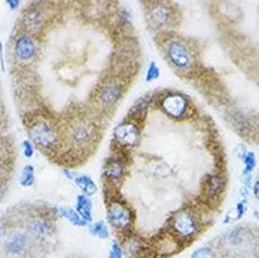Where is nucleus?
<instances>
[{
  "mask_svg": "<svg viewBox=\"0 0 259 258\" xmlns=\"http://www.w3.org/2000/svg\"><path fill=\"white\" fill-rule=\"evenodd\" d=\"M159 75H161V69H159L158 64L155 61H151L148 64V68H147V72H145V82L151 84V82L156 81Z\"/></svg>",
  "mask_w": 259,
  "mask_h": 258,
  "instance_id": "nucleus-27",
  "label": "nucleus"
},
{
  "mask_svg": "<svg viewBox=\"0 0 259 258\" xmlns=\"http://www.w3.org/2000/svg\"><path fill=\"white\" fill-rule=\"evenodd\" d=\"M5 258H17V257H5Z\"/></svg>",
  "mask_w": 259,
  "mask_h": 258,
  "instance_id": "nucleus-40",
  "label": "nucleus"
},
{
  "mask_svg": "<svg viewBox=\"0 0 259 258\" xmlns=\"http://www.w3.org/2000/svg\"><path fill=\"white\" fill-rule=\"evenodd\" d=\"M38 245L30 237L23 227H13L2 241V251L6 257L27 258L32 252V248Z\"/></svg>",
  "mask_w": 259,
  "mask_h": 258,
  "instance_id": "nucleus-8",
  "label": "nucleus"
},
{
  "mask_svg": "<svg viewBox=\"0 0 259 258\" xmlns=\"http://www.w3.org/2000/svg\"><path fill=\"white\" fill-rule=\"evenodd\" d=\"M190 258H217V254L213 250V247L210 245H201L199 248H196Z\"/></svg>",
  "mask_w": 259,
  "mask_h": 258,
  "instance_id": "nucleus-26",
  "label": "nucleus"
},
{
  "mask_svg": "<svg viewBox=\"0 0 259 258\" xmlns=\"http://www.w3.org/2000/svg\"><path fill=\"white\" fill-rule=\"evenodd\" d=\"M125 91V84L123 78L118 75H113L104 79L97 88L96 97V109L100 112H110L116 107V104L121 100V97Z\"/></svg>",
  "mask_w": 259,
  "mask_h": 258,
  "instance_id": "nucleus-7",
  "label": "nucleus"
},
{
  "mask_svg": "<svg viewBox=\"0 0 259 258\" xmlns=\"http://www.w3.org/2000/svg\"><path fill=\"white\" fill-rule=\"evenodd\" d=\"M200 219L189 207L176 210L172 214V217L169 219L168 223L169 232L185 245L188 243H192L197 237V234L200 233Z\"/></svg>",
  "mask_w": 259,
  "mask_h": 258,
  "instance_id": "nucleus-6",
  "label": "nucleus"
},
{
  "mask_svg": "<svg viewBox=\"0 0 259 258\" xmlns=\"http://www.w3.org/2000/svg\"><path fill=\"white\" fill-rule=\"evenodd\" d=\"M28 140L42 153L57 151L62 141V130L54 119L44 115H37L30 119L27 124Z\"/></svg>",
  "mask_w": 259,
  "mask_h": 258,
  "instance_id": "nucleus-1",
  "label": "nucleus"
},
{
  "mask_svg": "<svg viewBox=\"0 0 259 258\" xmlns=\"http://www.w3.org/2000/svg\"><path fill=\"white\" fill-rule=\"evenodd\" d=\"M246 212V203L245 202H241L238 203V206H237V219H241Z\"/></svg>",
  "mask_w": 259,
  "mask_h": 258,
  "instance_id": "nucleus-34",
  "label": "nucleus"
},
{
  "mask_svg": "<svg viewBox=\"0 0 259 258\" xmlns=\"http://www.w3.org/2000/svg\"><path fill=\"white\" fill-rule=\"evenodd\" d=\"M38 43L35 37L21 30L14 35L13 43H12V54H13L14 61L19 65L28 66L34 64V61L38 57Z\"/></svg>",
  "mask_w": 259,
  "mask_h": 258,
  "instance_id": "nucleus-12",
  "label": "nucleus"
},
{
  "mask_svg": "<svg viewBox=\"0 0 259 258\" xmlns=\"http://www.w3.org/2000/svg\"><path fill=\"white\" fill-rule=\"evenodd\" d=\"M158 107L172 120H183L189 115L190 102L182 92L166 91L158 97Z\"/></svg>",
  "mask_w": 259,
  "mask_h": 258,
  "instance_id": "nucleus-11",
  "label": "nucleus"
},
{
  "mask_svg": "<svg viewBox=\"0 0 259 258\" xmlns=\"http://www.w3.org/2000/svg\"><path fill=\"white\" fill-rule=\"evenodd\" d=\"M75 185L79 188V191L82 192V195L84 196H93V195L97 192V187L95 181L92 179L89 175L86 174H82V175H78L76 176V179H75Z\"/></svg>",
  "mask_w": 259,
  "mask_h": 258,
  "instance_id": "nucleus-21",
  "label": "nucleus"
},
{
  "mask_svg": "<svg viewBox=\"0 0 259 258\" xmlns=\"http://www.w3.org/2000/svg\"><path fill=\"white\" fill-rule=\"evenodd\" d=\"M0 68L2 71H5V58H3V44L0 41Z\"/></svg>",
  "mask_w": 259,
  "mask_h": 258,
  "instance_id": "nucleus-37",
  "label": "nucleus"
},
{
  "mask_svg": "<svg viewBox=\"0 0 259 258\" xmlns=\"http://www.w3.org/2000/svg\"><path fill=\"white\" fill-rule=\"evenodd\" d=\"M55 219L51 207L48 210H34L23 219L21 227L37 244H46L55 236Z\"/></svg>",
  "mask_w": 259,
  "mask_h": 258,
  "instance_id": "nucleus-5",
  "label": "nucleus"
},
{
  "mask_svg": "<svg viewBox=\"0 0 259 258\" xmlns=\"http://www.w3.org/2000/svg\"><path fill=\"white\" fill-rule=\"evenodd\" d=\"M21 150H23V155L26 158H32V155L35 154V145L28 138L21 142Z\"/></svg>",
  "mask_w": 259,
  "mask_h": 258,
  "instance_id": "nucleus-31",
  "label": "nucleus"
},
{
  "mask_svg": "<svg viewBox=\"0 0 259 258\" xmlns=\"http://www.w3.org/2000/svg\"><path fill=\"white\" fill-rule=\"evenodd\" d=\"M224 243L230 248H240L245 243V230L238 227V229L228 232L224 237Z\"/></svg>",
  "mask_w": 259,
  "mask_h": 258,
  "instance_id": "nucleus-22",
  "label": "nucleus"
},
{
  "mask_svg": "<svg viewBox=\"0 0 259 258\" xmlns=\"http://www.w3.org/2000/svg\"><path fill=\"white\" fill-rule=\"evenodd\" d=\"M128 172V158L124 153V150L118 149L113 151L104 161L103 165V179L106 187L116 189L120 187L125 179Z\"/></svg>",
  "mask_w": 259,
  "mask_h": 258,
  "instance_id": "nucleus-9",
  "label": "nucleus"
},
{
  "mask_svg": "<svg viewBox=\"0 0 259 258\" xmlns=\"http://www.w3.org/2000/svg\"><path fill=\"white\" fill-rule=\"evenodd\" d=\"M140 141H141V127L138 123L130 119L118 123L113 130V144H116L118 149L124 151L136 149Z\"/></svg>",
  "mask_w": 259,
  "mask_h": 258,
  "instance_id": "nucleus-14",
  "label": "nucleus"
},
{
  "mask_svg": "<svg viewBox=\"0 0 259 258\" xmlns=\"http://www.w3.org/2000/svg\"><path fill=\"white\" fill-rule=\"evenodd\" d=\"M145 19L151 28L156 31L170 32L169 30L175 24V9L169 3L152 2L145 7Z\"/></svg>",
  "mask_w": 259,
  "mask_h": 258,
  "instance_id": "nucleus-10",
  "label": "nucleus"
},
{
  "mask_svg": "<svg viewBox=\"0 0 259 258\" xmlns=\"http://www.w3.org/2000/svg\"><path fill=\"white\" fill-rule=\"evenodd\" d=\"M224 185H226V181L221 175H210L206 183V192L210 195V198H217L223 192Z\"/></svg>",
  "mask_w": 259,
  "mask_h": 258,
  "instance_id": "nucleus-23",
  "label": "nucleus"
},
{
  "mask_svg": "<svg viewBox=\"0 0 259 258\" xmlns=\"http://www.w3.org/2000/svg\"><path fill=\"white\" fill-rule=\"evenodd\" d=\"M120 243L123 247L124 257L127 258H148L151 257L149 254V244L148 241L138 236L137 233H130L123 237H120Z\"/></svg>",
  "mask_w": 259,
  "mask_h": 258,
  "instance_id": "nucleus-16",
  "label": "nucleus"
},
{
  "mask_svg": "<svg viewBox=\"0 0 259 258\" xmlns=\"http://www.w3.org/2000/svg\"><path fill=\"white\" fill-rule=\"evenodd\" d=\"M52 212H54V216L58 219V217H64L66 219L71 225L76 227H86L88 225L84 223L83 219L79 216V213L72 209V207H66V206H52Z\"/></svg>",
  "mask_w": 259,
  "mask_h": 258,
  "instance_id": "nucleus-19",
  "label": "nucleus"
},
{
  "mask_svg": "<svg viewBox=\"0 0 259 258\" xmlns=\"http://www.w3.org/2000/svg\"><path fill=\"white\" fill-rule=\"evenodd\" d=\"M107 258H124V251H123V247H121V243H120V240H114V241H111L110 250H109Z\"/></svg>",
  "mask_w": 259,
  "mask_h": 258,
  "instance_id": "nucleus-29",
  "label": "nucleus"
},
{
  "mask_svg": "<svg viewBox=\"0 0 259 258\" xmlns=\"http://www.w3.org/2000/svg\"><path fill=\"white\" fill-rule=\"evenodd\" d=\"M151 104H152V100H151V97L149 96L138 97L136 102L133 103L131 109L128 110L127 119L133 120V122L138 123V124H141V123L147 119V116H148V112H149V107H151Z\"/></svg>",
  "mask_w": 259,
  "mask_h": 258,
  "instance_id": "nucleus-17",
  "label": "nucleus"
},
{
  "mask_svg": "<svg viewBox=\"0 0 259 258\" xmlns=\"http://www.w3.org/2000/svg\"><path fill=\"white\" fill-rule=\"evenodd\" d=\"M96 130L91 119L83 116L71 117L62 131V140L71 147L69 151H83L96 141Z\"/></svg>",
  "mask_w": 259,
  "mask_h": 258,
  "instance_id": "nucleus-4",
  "label": "nucleus"
},
{
  "mask_svg": "<svg viewBox=\"0 0 259 258\" xmlns=\"http://www.w3.org/2000/svg\"><path fill=\"white\" fill-rule=\"evenodd\" d=\"M47 10L42 3H31L20 17V30L32 37H39L47 26Z\"/></svg>",
  "mask_w": 259,
  "mask_h": 258,
  "instance_id": "nucleus-13",
  "label": "nucleus"
},
{
  "mask_svg": "<svg viewBox=\"0 0 259 258\" xmlns=\"http://www.w3.org/2000/svg\"><path fill=\"white\" fill-rule=\"evenodd\" d=\"M62 174H64V176L66 178V179H69V181H75L76 179V172L75 171H72V169H69V168H64L62 169Z\"/></svg>",
  "mask_w": 259,
  "mask_h": 258,
  "instance_id": "nucleus-33",
  "label": "nucleus"
},
{
  "mask_svg": "<svg viewBox=\"0 0 259 258\" xmlns=\"http://www.w3.org/2000/svg\"><path fill=\"white\" fill-rule=\"evenodd\" d=\"M35 183V169L32 167L31 164H27L21 169V174H20V185L24 188L32 187Z\"/></svg>",
  "mask_w": 259,
  "mask_h": 258,
  "instance_id": "nucleus-25",
  "label": "nucleus"
},
{
  "mask_svg": "<svg viewBox=\"0 0 259 258\" xmlns=\"http://www.w3.org/2000/svg\"><path fill=\"white\" fill-rule=\"evenodd\" d=\"M148 244L151 257L155 258H169L172 257V255L179 254L185 248V244L176 239L168 229L165 232H161L159 234H156Z\"/></svg>",
  "mask_w": 259,
  "mask_h": 258,
  "instance_id": "nucleus-15",
  "label": "nucleus"
},
{
  "mask_svg": "<svg viewBox=\"0 0 259 258\" xmlns=\"http://www.w3.org/2000/svg\"><path fill=\"white\" fill-rule=\"evenodd\" d=\"M75 210L79 213V216L83 219L86 225L93 223V203L89 196H84L82 194L78 195L75 202Z\"/></svg>",
  "mask_w": 259,
  "mask_h": 258,
  "instance_id": "nucleus-18",
  "label": "nucleus"
},
{
  "mask_svg": "<svg viewBox=\"0 0 259 258\" xmlns=\"http://www.w3.org/2000/svg\"><path fill=\"white\" fill-rule=\"evenodd\" d=\"M9 222H10L9 217H0V244H2L3 239L6 237L7 233L10 232V229H13Z\"/></svg>",
  "mask_w": 259,
  "mask_h": 258,
  "instance_id": "nucleus-32",
  "label": "nucleus"
},
{
  "mask_svg": "<svg viewBox=\"0 0 259 258\" xmlns=\"http://www.w3.org/2000/svg\"><path fill=\"white\" fill-rule=\"evenodd\" d=\"M117 26L120 28L131 27V16L125 9H120V12L117 13Z\"/></svg>",
  "mask_w": 259,
  "mask_h": 258,
  "instance_id": "nucleus-28",
  "label": "nucleus"
},
{
  "mask_svg": "<svg viewBox=\"0 0 259 258\" xmlns=\"http://www.w3.org/2000/svg\"><path fill=\"white\" fill-rule=\"evenodd\" d=\"M7 194V183L6 182L0 181V200H3V198Z\"/></svg>",
  "mask_w": 259,
  "mask_h": 258,
  "instance_id": "nucleus-36",
  "label": "nucleus"
},
{
  "mask_svg": "<svg viewBox=\"0 0 259 258\" xmlns=\"http://www.w3.org/2000/svg\"><path fill=\"white\" fill-rule=\"evenodd\" d=\"M106 219L109 226L120 237L134 232V210L123 198H120V195H117V191H113V195L109 194V196H106Z\"/></svg>",
  "mask_w": 259,
  "mask_h": 258,
  "instance_id": "nucleus-3",
  "label": "nucleus"
},
{
  "mask_svg": "<svg viewBox=\"0 0 259 258\" xmlns=\"http://www.w3.org/2000/svg\"><path fill=\"white\" fill-rule=\"evenodd\" d=\"M89 233H91L93 237H96V239L100 240L109 239V236H110L109 226L106 225V222H103V220L93 222L91 226H89Z\"/></svg>",
  "mask_w": 259,
  "mask_h": 258,
  "instance_id": "nucleus-24",
  "label": "nucleus"
},
{
  "mask_svg": "<svg viewBox=\"0 0 259 258\" xmlns=\"http://www.w3.org/2000/svg\"><path fill=\"white\" fill-rule=\"evenodd\" d=\"M148 172L154 179H168L172 176V168L169 167L166 162L163 161H151L147 167Z\"/></svg>",
  "mask_w": 259,
  "mask_h": 258,
  "instance_id": "nucleus-20",
  "label": "nucleus"
},
{
  "mask_svg": "<svg viewBox=\"0 0 259 258\" xmlns=\"http://www.w3.org/2000/svg\"><path fill=\"white\" fill-rule=\"evenodd\" d=\"M161 48L165 59L178 73H188L193 69V52L182 37L172 32L162 34Z\"/></svg>",
  "mask_w": 259,
  "mask_h": 258,
  "instance_id": "nucleus-2",
  "label": "nucleus"
},
{
  "mask_svg": "<svg viewBox=\"0 0 259 258\" xmlns=\"http://www.w3.org/2000/svg\"><path fill=\"white\" fill-rule=\"evenodd\" d=\"M242 161H244V165H245L246 172H252L255 167H256V155L252 151H249L242 157Z\"/></svg>",
  "mask_w": 259,
  "mask_h": 258,
  "instance_id": "nucleus-30",
  "label": "nucleus"
},
{
  "mask_svg": "<svg viewBox=\"0 0 259 258\" xmlns=\"http://www.w3.org/2000/svg\"><path fill=\"white\" fill-rule=\"evenodd\" d=\"M252 189H253V196L259 200V179L253 183Z\"/></svg>",
  "mask_w": 259,
  "mask_h": 258,
  "instance_id": "nucleus-38",
  "label": "nucleus"
},
{
  "mask_svg": "<svg viewBox=\"0 0 259 258\" xmlns=\"http://www.w3.org/2000/svg\"><path fill=\"white\" fill-rule=\"evenodd\" d=\"M256 254H258V257H259V240H258V243H256Z\"/></svg>",
  "mask_w": 259,
  "mask_h": 258,
  "instance_id": "nucleus-39",
  "label": "nucleus"
},
{
  "mask_svg": "<svg viewBox=\"0 0 259 258\" xmlns=\"http://www.w3.org/2000/svg\"><path fill=\"white\" fill-rule=\"evenodd\" d=\"M6 5L10 10H17L20 6V2L19 0H6Z\"/></svg>",
  "mask_w": 259,
  "mask_h": 258,
  "instance_id": "nucleus-35",
  "label": "nucleus"
}]
</instances>
